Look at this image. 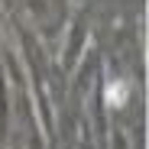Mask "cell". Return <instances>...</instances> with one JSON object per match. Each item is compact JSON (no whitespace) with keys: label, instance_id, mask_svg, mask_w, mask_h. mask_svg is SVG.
<instances>
[{"label":"cell","instance_id":"1","mask_svg":"<svg viewBox=\"0 0 149 149\" xmlns=\"http://www.w3.org/2000/svg\"><path fill=\"white\" fill-rule=\"evenodd\" d=\"M104 97H107V104H110V107H120L123 101H127V91H123V84L110 81V84H107V94H104Z\"/></svg>","mask_w":149,"mask_h":149}]
</instances>
